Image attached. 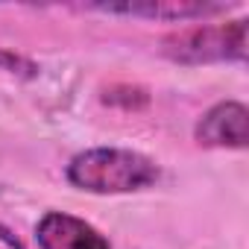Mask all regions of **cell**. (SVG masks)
I'll use <instances>...</instances> for the list:
<instances>
[{
    "label": "cell",
    "mask_w": 249,
    "mask_h": 249,
    "mask_svg": "<svg viewBox=\"0 0 249 249\" xmlns=\"http://www.w3.org/2000/svg\"><path fill=\"white\" fill-rule=\"evenodd\" d=\"M161 56L179 65L243 62L246 59V18L229 24H196L161 38Z\"/></svg>",
    "instance_id": "7a4b0ae2"
},
{
    "label": "cell",
    "mask_w": 249,
    "mask_h": 249,
    "mask_svg": "<svg viewBox=\"0 0 249 249\" xmlns=\"http://www.w3.org/2000/svg\"><path fill=\"white\" fill-rule=\"evenodd\" d=\"M94 12H106V15H129V18H147V21H194V18H208V15H220L229 12V6L223 3H179V0H156V3H103V6H91Z\"/></svg>",
    "instance_id": "5b68a950"
},
{
    "label": "cell",
    "mask_w": 249,
    "mask_h": 249,
    "mask_svg": "<svg viewBox=\"0 0 249 249\" xmlns=\"http://www.w3.org/2000/svg\"><path fill=\"white\" fill-rule=\"evenodd\" d=\"M36 240L38 249H111L100 229L65 211H47L36 226Z\"/></svg>",
    "instance_id": "277c9868"
},
{
    "label": "cell",
    "mask_w": 249,
    "mask_h": 249,
    "mask_svg": "<svg viewBox=\"0 0 249 249\" xmlns=\"http://www.w3.org/2000/svg\"><path fill=\"white\" fill-rule=\"evenodd\" d=\"M196 144L217 150H243L249 144V108L237 100H223L211 106L194 129Z\"/></svg>",
    "instance_id": "3957f363"
},
{
    "label": "cell",
    "mask_w": 249,
    "mask_h": 249,
    "mask_svg": "<svg viewBox=\"0 0 249 249\" xmlns=\"http://www.w3.org/2000/svg\"><path fill=\"white\" fill-rule=\"evenodd\" d=\"M65 176L79 191L114 196V194H138L153 188L161 176V167L138 150L94 147L76 153L68 161Z\"/></svg>",
    "instance_id": "6da1fadb"
}]
</instances>
